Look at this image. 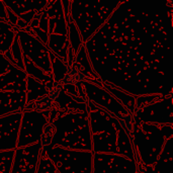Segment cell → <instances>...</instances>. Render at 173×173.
<instances>
[{"mask_svg": "<svg viewBox=\"0 0 173 173\" xmlns=\"http://www.w3.org/2000/svg\"><path fill=\"white\" fill-rule=\"evenodd\" d=\"M119 1H70L69 17L75 25L85 44L110 17Z\"/></svg>", "mask_w": 173, "mask_h": 173, "instance_id": "6", "label": "cell"}, {"mask_svg": "<svg viewBox=\"0 0 173 173\" xmlns=\"http://www.w3.org/2000/svg\"><path fill=\"white\" fill-rule=\"evenodd\" d=\"M92 173H138V165L121 155L93 154Z\"/></svg>", "mask_w": 173, "mask_h": 173, "instance_id": "12", "label": "cell"}, {"mask_svg": "<svg viewBox=\"0 0 173 173\" xmlns=\"http://www.w3.org/2000/svg\"><path fill=\"white\" fill-rule=\"evenodd\" d=\"M83 87L84 93L86 95L87 100L92 102L98 107L106 110L116 116L119 121H121L125 125L127 131L131 135L133 134V125H134V118L129 113L125 106H122L113 95H110L102 86L91 83L88 81L80 82Z\"/></svg>", "mask_w": 173, "mask_h": 173, "instance_id": "9", "label": "cell"}, {"mask_svg": "<svg viewBox=\"0 0 173 173\" xmlns=\"http://www.w3.org/2000/svg\"><path fill=\"white\" fill-rule=\"evenodd\" d=\"M172 0H122L84 44L100 81L133 96L173 90Z\"/></svg>", "mask_w": 173, "mask_h": 173, "instance_id": "1", "label": "cell"}, {"mask_svg": "<svg viewBox=\"0 0 173 173\" xmlns=\"http://www.w3.org/2000/svg\"><path fill=\"white\" fill-rule=\"evenodd\" d=\"M49 122L55 127L56 132L51 144L46 148L92 152L87 110H62L51 107Z\"/></svg>", "mask_w": 173, "mask_h": 173, "instance_id": "4", "label": "cell"}, {"mask_svg": "<svg viewBox=\"0 0 173 173\" xmlns=\"http://www.w3.org/2000/svg\"><path fill=\"white\" fill-rule=\"evenodd\" d=\"M49 95V91L47 90L45 84L40 82L37 79L31 76H26V85H25V108L36 101H38L41 98L46 97Z\"/></svg>", "mask_w": 173, "mask_h": 173, "instance_id": "18", "label": "cell"}, {"mask_svg": "<svg viewBox=\"0 0 173 173\" xmlns=\"http://www.w3.org/2000/svg\"><path fill=\"white\" fill-rule=\"evenodd\" d=\"M101 86L110 93V95H113L122 106H125L126 110L129 111L132 116L134 114L135 105H136V96H133L131 94H128V93L122 91V90L116 88V87H113V86H110V85H107L104 83H102Z\"/></svg>", "mask_w": 173, "mask_h": 173, "instance_id": "20", "label": "cell"}, {"mask_svg": "<svg viewBox=\"0 0 173 173\" xmlns=\"http://www.w3.org/2000/svg\"><path fill=\"white\" fill-rule=\"evenodd\" d=\"M138 173H172V139L168 140L161 156L154 166L147 167L137 163Z\"/></svg>", "mask_w": 173, "mask_h": 173, "instance_id": "16", "label": "cell"}, {"mask_svg": "<svg viewBox=\"0 0 173 173\" xmlns=\"http://www.w3.org/2000/svg\"><path fill=\"white\" fill-rule=\"evenodd\" d=\"M172 96L173 94L137 96L133 118L146 124L173 125Z\"/></svg>", "mask_w": 173, "mask_h": 173, "instance_id": "8", "label": "cell"}, {"mask_svg": "<svg viewBox=\"0 0 173 173\" xmlns=\"http://www.w3.org/2000/svg\"><path fill=\"white\" fill-rule=\"evenodd\" d=\"M47 2L48 0L4 1V4L16 17L17 19L16 28L18 30L22 31L30 25L34 15L46 6Z\"/></svg>", "mask_w": 173, "mask_h": 173, "instance_id": "13", "label": "cell"}, {"mask_svg": "<svg viewBox=\"0 0 173 173\" xmlns=\"http://www.w3.org/2000/svg\"><path fill=\"white\" fill-rule=\"evenodd\" d=\"M50 110H23L17 135L16 149H23L41 143L44 127L49 122Z\"/></svg>", "mask_w": 173, "mask_h": 173, "instance_id": "11", "label": "cell"}, {"mask_svg": "<svg viewBox=\"0 0 173 173\" xmlns=\"http://www.w3.org/2000/svg\"><path fill=\"white\" fill-rule=\"evenodd\" d=\"M41 150V143L28 148L16 149L10 173H36Z\"/></svg>", "mask_w": 173, "mask_h": 173, "instance_id": "15", "label": "cell"}, {"mask_svg": "<svg viewBox=\"0 0 173 173\" xmlns=\"http://www.w3.org/2000/svg\"><path fill=\"white\" fill-rule=\"evenodd\" d=\"M73 65L76 67L79 73L84 77V81H88L98 85V86H101L102 82L100 81V79L94 73L91 65H90L84 45H82L80 49L78 50V52L76 53Z\"/></svg>", "mask_w": 173, "mask_h": 173, "instance_id": "17", "label": "cell"}, {"mask_svg": "<svg viewBox=\"0 0 173 173\" xmlns=\"http://www.w3.org/2000/svg\"><path fill=\"white\" fill-rule=\"evenodd\" d=\"M18 31L17 28L0 19V54L4 55L10 49Z\"/></svg>", "mask_w": 173, "mask_h": 173, "instance_id": "19", "label": "cell"}, {"mask_svg": "<svg viewBox=\"0 0 173 173\" xmlns=\"http://www.w3.org/2000/svg\"><path fill=\"white\" fill-rule=\"evenodd\" d=\"M0 19L7 23V9L3 0H0Z\"/></svg>", "mask_w": 173, "mask_h": 173, "instance_id": "24", "label": "cell"}, {"mask_svg": "<svg viewBox=\"0 0 173 173\" xmlns=\"http://www.w3.org/2000/svg\"><path fill=\"white\" fill-rule=\"evenodd\" d=\"M87 113L93 154H116L136 160L131 135L121 121L90 101Z\"/></svg>", "mask_w": 173, "mask_h": 173, "instance_id": "2", "label": "cell"}, {"mask_svg": "<svg viewBox=\"0 0 173 173\" xmlns=\"http://www.w3.org/2000/svg\"><path fill=\"white\" fill-rule=\"evenodd\" d=\"M68 40H69V44H70V48L73 51L74 55H76V53L78 52V50L80 49V47L82 45H84L81 41V37L79 34V31H77L74 22L70 19L69 17L68 21Z\"/></svg>", "mask_w": 173, "mask_h": 173, "instance_id": "22", "label": "cell"}, {"mask_svg": "<svg viewBox=\"0 0 173 173\" xmlns=\"http://www.w3.org/2000/svg\"><path fill=\"white\" fill-rule=\"evenodd\" d=\"M36 173H58L55 169L52 161L49 159L46 154H42L39 158L38 165H37Z\"/></svg>", "mask_w": 173, "mask_h": 173, "instance_id": "23", "label": "cell"}, {"mask_svg": "<svg viewBox=\"0 0 173 173\" xmlns=\"http://www.w3.org/2000/svg\"><path fill=\"white\" fill-rule=\"evenodd\" d=\"M172 136L173 125L146 124L134 119L132 143L136 162L147 167L154 166Z\"/></svg>", "mask_w": 173, "mask_h": 173, "instance_id": "5", "label": "cell"}, {"mask_svg": "<svg viewBox=\"0 0 173 173\" xmlns=\"http://www.w3.org/2000/svg\"><path fill=\"white\" fill-rule=\"evenodd\" d=\"M45 47L67 64V53L70 48L68 25L64 16L62 2L48 0L46 6L34 16L25 30Z\"/></svg>", "mask_w": 173, "mask_h": 173, "instance_id": "3", "label": "cell"}, {"mask_svg": "<svg viewBox=\"0 0 173 173\" xmlns=\"http://www.w3.org/2000/svg\"><path fill=\"white\" fill-rule=\"evenodd\" d=\"M21 113L0 116V153L16 150Z\"/></svg>", "mask_w": 173, "mask_h": 173, "instance_id": "14", "label": "cell"}, {"mask_svg": "<svg viewBox=\"0 0 173 173\" xmlns=\"http://www.w3.org/2000/svg\"><path fill=\"white\" fill-rule=\"evenodd\" d=\"M43 150L52 161L58 173H92V152L71 151L61 148H45Z\"/></svg>", "mask_w": 173, "mask_h": 173, "instance_id": "10", "label": "cell"}, {"mask_svg": "<svg viewBox=\"0 0 173 173\" xmlns=\"http://www.w3.org/2000/svg\"><path fill=\"white\" fill-rule=\"evenodd\" d=\"M22 62V71L26 76L43 84L54 82L52 74L51 53L41 42L30 34L19 30L16 34Z\"/></svg>", "mask_w": 173, "mask_h": 173, "instance_id": "7", "label": "cell"}, {"mask_svg": "<svg viewBox=\"0 0 173 173\" xmlns=\"http://www.w3.org/2000/svg\"><path fill=\"white\" fill-rule=\"evenodd\" d=\"M51 63H52V74H53V80L55 83H60L64 80L65 76L67 75L68 71L70 68L67 66V64L63 63L57 56H55L51 53Z\"/></svg>", "mask_w": 173, "mask_h": 173, "instance_id": "21", "label": "cell"}]
</instances>
